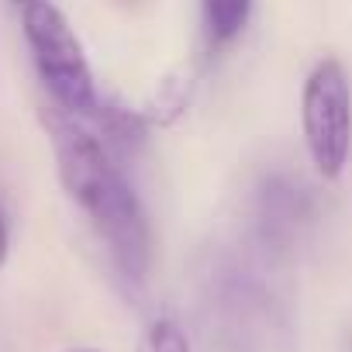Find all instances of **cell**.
I'll list each match as a JSON object with an SVG mask.
<instances>
[{
  "mask_svg": "<svg viewBox=\"0 0 352 352\" xmlns=\"http://www.w3.org/2000/svg\"><path fill=\"white\" fill-rule=\"evenodd\" d=\"M66 352H100V349H94V345H76V349H66Z\"/></svg>",
  "mask_w": 352,
  "mask_h": 352,
  "instance_id": "obj_8",
  "label": "cell"
},
{
  "mask_svg": "<svg viewBox=\"0 0 352 352\" xmlns=\"http://www.w3.org/2000/svg\"><path fill=\"white\" fill-rule=\"evenodd\" d=\"M307 201H304V190L300 187H290V184H283V180H270V187H266V194H263V225L270 228V232H276V235H283V232H294L297 228V221L304 218V208Z\"/></svg>",
  "mask_w": 352,
  "mask_h": 352,
  "instance_id": "obj_5",
  "label": "cell"
},
{
  "mask_svg": "<svg viewBox=\"0 0 352 352\" xmlns=\"http://www.w3.org/2000/svg\"><path fill=\"white\" fill-rule=\"evenodd\" d=\"M21 28L35 73L49 90L52 104L73 118H94L100 107L94 73L66 14L52 0H28L21 8Z\"/></svg>",
  "mask_w": 352,
  "mask_h": 352,
  "instance_id": "obj_2",
  "label": "cell"
},
{
  "mask_svg": "<svg viewBox=\"0 0 352 352\" xmlns=\"http://www.w3.org/2000/svg\"><path fill=\"white\" fill-rule=\"evenodd\" d=\"M300 131L321 180H338L352 155V83L338 59H321L300 94Z\"/></svg>",
  "mask_w": 352,
  "mask_h": 352,
  "instance_id": "obj_3",
  "label": "cell"
},
{
  "mask_svg": "<svg viewBox=\"0 0 352 352\" xmlns=\"http://www.w3.org/2000/svg\"><path fill=\"white\" fill-rule=\"evenodd\" d=\"M14 4H18V8H25V4H28V0H14Z\"/></svg>",
  "mask_w": 352,
  "mask_h": 352,
  "instance_id": "obj_9",
  "label": "cell"
},
{
  "mask_svg": "<svg viewBox=\"0 0 352 352\" xmlns=\"http://www.w3.org/2000/svg\"><path fill=\"white\" fill-rule=\"evenodd\" d=\"M8 252H11V239H8V225H4V214H0V266L8 263Z\"/></svg>",
  "mask_w": 352,
  "mask_h": 352,
  "instance_id": "obj_7",
  "label": "cell"
},
{
  "mask_svg": "<svg viewBox=\"0 0 352 352\" xmlns=\"http://www.w3.org/2000/svg\"><path fill=\"white\" fill-rule=\"evenodd\" d=\"M204 14V42L211 52L228 49L252 18V0H201Z\"/></svg>",
  "mask_w": 352,
  "mask_h": 352,
  "instance_id": "obj_4",
  "label": "cell"
},
{
  "mask_svg": "<svg viewBox=\"0 0 352 352\" xmlns=\"http://www.w3.org/2000/svg\"><path fill=\"white\" fill-rule=\"evenodd\" d=\"M135 352H190V338L173 318H155L142 331Z\"/></svg>",
  "mask_w": 352,
  "mask_h": 352,
  "instance_id": "obj_6",
  "label": "cell"
},
{
  "mask_svg": "<svg viewBox=\"0 0 352 352\" xmlns=\"http://www.w3.org/2000/svg\"><path fill=\"white\" fill-rule=\"evenodd\" d=\"M45 131L52 138L63 190L90 218L118 273L142 283L152 266V225L121 166L100 135L83 124V118H73L59 107L45 111Z\"/></svg>",
  "mask_w": 352,
  "mask_h": 352,
  "instance_id": "obj_1",
  "label": "cell"
}]
</instances>
